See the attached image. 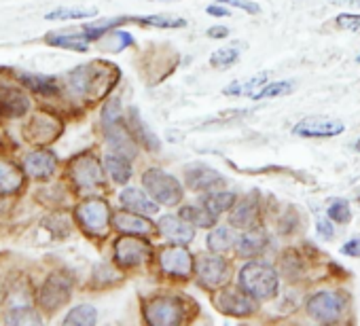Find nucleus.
Here are the masks:
<instances>
[{
    "mask_svg": "<svg viewBox=\"0 0 360 326\" xmlns=\"http://www.w3.org/2000/svg\"><path fill=\"white\" fill-rule=\"evenodd\" d=\"M119 70L104 62H94L87 66H79L68 72L66 81L70 91L81 100H100L104 98L110 87L117 83Z\"/></svg>",
    "mask_w": 360,
    "mask_h": 326,
    "instance_id": "nucleus-1",
    "label": "nucleus"
},
{
    "mask_svg": "<svg viewBox=\"0 0 360 326\" xmlns=\"http://www.w3.org/2000/svg\"><path fill=\"white\" fill-rule=\"evenodd\" d=\"M240 288L246 290L257 301H267L278 290V271L265 263H246L238 275Z\"/></svg>",
    "mask_w": 360,
    "mask_h": 326,
    "instance_id": "nucleus-2",
    "label": "nucleus"
},
{
    "mask_svg": "<svg viewBox=\"0 0 360 326\" xmlns=\"http://www.w3.org/2000/svg\"><path fill=\"white\" fill-rule=\"evenodd\" d=\"M144 318L155 326H176L187 318V303L176 294H157L144 303Z\"/></svg>",
    "mask_w": 360,
    "mask_h": 326,
    "instance_id": "nucleus-3",
    "label": "nucleus"
},
{
    "mask_svg": "<svg viewBox=\"0 0 360 326\" xmlns=\"http://www.w3.org/2000/svg\"><path fill=\"white\" fill-rule=\"evenodd\" d=\"M142 185L146 193L161 206H178L185 197V189L174 176L159 168H150L142 174Z\"/></svg>",
    "mask_w": 360,
    "mask_h": 326,
    "instance_id": "nucleus-4",
    "label": "nucleus"
},
{
    "mask_svg": "<svg viewBox=\"0 0 360 326\" xmlns=\"http://www.w3.org/2000/svg\"><path fill=\"white\" fill-rule=\"evenodd\" d=\"M305 309H307L309 318H314L316 322L335 324L341 320V315L345 311V299L337 290H318L316 294H311L307 299Z\"/></svg>",
    "mask_w": 360,
    "mask_h": 326,
    "instance_id": "nucleus-5",
    "label": "nucleus"
},
{
    "mask_svg": "<svg viewBox=\"0 0 360 326\" xmlns=\"http://www.w3.org/2000/svg\"><path fill=\"white\" fill-rule=\"evenodd\" d=\"M70 178L81 191H94L104 187V170L100 166V161L94 155H79L70 161L68 166Z\"/></svg>",
    "mask_w": 360,
    "mask_h": 326,
    "instance_id": "nucleus-6",
    "label": "nucleus"
},
{
    "mask_svg": "<svg viewBox=\"0 0 360 326\" xmlns=\"http://www.w3.org/2000/svg\"><path fill=\"white\" fill-rule=\"evenodd\" d=\"M77 221L89 235H106L110 225V208L102 200H87L77 208Z\"/></svg>",
    "mask_w": 360,
    "mask_h": 326,
    "instance_id": "nucleus-7",
    "label": "nucleus"
},
{
    "mask_svg": "<svg viewBox=\"0 0 360 326\" xmlns=\"http://www.w3.org/2000/svg\"><path fill=\"white\" fill-rule=\"evenodd\" d=\"M148 256H150V244L148 240H144V235L125 233L115 242V261L125 269L142 265Z\"/></svg>",
    "mask_w": 360,
    "mask_h": 326,
    "instance_id": "nucleus-8",
    "label": "nucleus"
},
{
    "mask_svg": "<svg viewBox=\"0 0 360 326\" xmlns=\"http://www.w3.org/2000/svg\"><path fill=\"white\" fill-rule=\"evenodd\" d=\"M70 294H72V278L62 271H56L45 280L39 292V303L47 311H56L70 299Z\"/></svg>",
    "mask_w": 360,
    "mask_h": 326,
    "instance_id": "nucleus-9",
    "label": "nucleus"
},
{
    "mask_svg": "<svg viewBox=\"0 0 360 326\" xmlns=\"http://www.w3.org/2000/svg\"><path fill=\"white\" fill-rule=\"evenodd\" d=\"M159 267H161V271L165 275L189 278L193 273L195 261H193V254L185 248V244H176V246H169V248L161 250Z\"/></svg>",
    "mask_w": 360,
    "mask_h": 326,
    "instance_id": "nucleus-10",
    "label": "nucleus"
},
{
    "mask_svg": "<svg viewBox=\"0 0 360 326\" xmlns=\"http://www.w3.org/2000/svg\"><path fill=\"white\" fill-rule=\"evenodd\" d=\"M195 273H198L200 286L210 288V290H219L223 284L229 282L231 267L221 256H202L195 265Z\"/></svg>",
    "mask_w": 360,
    "mask_h": 326,
    "instance_id": "nucleus-11",
    "label": "nucleus"
},
{
    "mask_svg": "<svg viewBox=\"0 0 360 326\" xmlns=\"http://www.w3.org/2000/svg\"><path fill=\"white\" fill-rule=\"evenodd\" d=\"M217 305L223 313L246 318L257 311V299L240 288H225L217 294Z\"/></svg>",
    "mask_w": 360,
    "mask_h": 326,
    "instance_id": "nucleus-12",
    "label": "nucleus"
},
{
    "mask_svg": "<svg viewBox=\"0 0 360 326\" xmlns=\"http://www.w3.org/2000/svg\"><path fill=\"white\" fill-rule=\"evenodd\" d=\"M185 181L191 191H212L225 185L223 174H219L214 168L206 166V163H191L185 168Z\"/></svg>",
    "mask_w": 360,
    "mask_h": 326,
    "instance_id": "nucleus-13",
    "label": "nucleus"
},
{
    "mask_svg": "<svg viewBox=\"0 0 360 326\" xmlns=\"http://www.w3.org/2000/svg\"><path fill=\"white\" fill-rule=\"evenodd\" d=\"M345 131V125L337 119H322V117H309L299 121L292 127L295 136L301 138H333Z\"/></svg>",
    "mask_w": 360,
    "mask_h": 326,
    "instance_id": "nucleus-14",
    "label": "nucleus"
},
{
    "mask_svg": "<svg viewBox=\"0 0 360 326\" xmlns=\"http://www.w3.org/2000/svg\"><path fill=\"white\" fill-rule=\"evenodd\" d=\"M229 223H231V227H238V229L257 227V223H259V193L257 191L244 195L240 202L233 204Z\"/></svg>",
    "mask_w": 360,
    "mask_h": 326,
    "instance_id": "nucleus-15",
    "label": "nucleus"
},
{
    "mask_svg": "<svg viewBox=\"0 0 360 326\" xmlns=\"http://www.w3.org/2000/svg\"><path fill=\"white\" fill-rule=\"evenodd\" d=\"M159 233L163 237H167L172 244H191L195 237V225H191L189 221H185L183 216H161L159 225H157Z\"/></svg>",
    "mask_w": 360,
    "mask_h": 326,
    "instance_id": "nucleus-16",
    "label": "nucleus"
},
{
    "mask_svg": "<svg viewBox=\"0 0 360 326\" xmlns=\"http://www.w3.org/2000/svg\"><path fill=\"white\" fill-rule=\"evenodd\" d=\"M64 125L49 117V115H37L28 125H26V136L32 140V142H39V144H45V142H53L60 133H62Z\"/></svg>",
    "mask_w": 360,
    "mask_h": 326,
    "instance_id": "nucleus-17",
    "label": "nucleus"
},
{
    "mask_svg": "<svg viewBox=\"0 0 360 326\" xmlns=\"http://www.w3.org/2000/svg\"><path fill=\"white\" fill-rule=\"evenodd\" d=\"M104 131H106V140L108 144L112 146L115 152L119 155H125L127 159H134L138 148H136V138L131 136L129 127L121 125V119L110 123V125H104Z\"/></svg>",
    "mask_w": 360,
    "mask_h": 326,
    "instance_id": "nucleus-18",
    "label": "nucleus"
},
{
    "mask_svg": "<svg viewBox=\"0 0 360 326\" xmlns=\"http://www.w3.org/2000/svg\"><path fill=\"white\" fill-rule=\"evenodd\" d=\"M24 168H26L28 176L39 178V181H47L53 176V172L58 168V157L49 150H37V152L26 157Z\"/></svg>",
    "mask_w": 360,
    "mask_h": 326,
    "instance_id": "nucleus-19",
    "label": "nucleus"
},
{
    "mask_svg": "<svg viewBox=\"0 0 360 326\" xmlns=\"http://www.w3.org/2000/svg\"><path fill=\"white\" fill-rule=\"evenodd\" d=\"M30 106V100L26 98V93L18 87H0V115L5 117H22L26 115Z\"/></svg>",
    "mask_w": 360,
    "mask_h": 326,
    "instance_id": "nucleus-20",
    "label": "nucleus"
},
{
    "mask_svg": "<svg viewBox=\"0 0 360 326\" xmlns=\"http://www.w3.org/2000/svg\"><path fill=\"white\" fill-rule=\"evenodd\" d=\"M119 202L123 204L125 210H131V212H138V214H144V216H153L159 210L157 202L150 200L144 191H140L136 187L123 189L121 195H119Z\"/></svg>",
    "mask_w": 360,
    "mask_h": 326,
    "instance_id": "nucleus-21",
    "label": "nucleus"
},
{
    "mask_svg": "<svg viewBox=\"0 0 360 326\" xmlns=\"http://www.w3.org/2000/svg\"><path fill=\"white\" fill-rule=\"evenodd\" d=\"M112 225L121 233H129V235H148L153 231V223L146 221L144 214H138L131 210H121L112 214Z\"/></svg>",
    "mask_w": 360,
    "mask_h": 326,
    "instance_id": "nucleus-22",
    "label": "nucleus"
},
{
    "mask_svg": "<svg viewBox=\"0 0 360 326\" xmlns=\"http://www.w3.org/2000/svg\"><path fill=\"white\" fill-rule=\"evenodd\" d=\"M267 244H269V237L263 229H257V227L246 229V233L238 240V254L242 259H255L265 252Z\"/></svg>",
    "mask_w": 360,
    "mask_h": 326,
    "instance_id": "nucleus-23",
    "label": "nucleus"
},
{
    "mask_svg": "<svg viewBox=\"0 0 360 326\" xmlns=\"http://www.w3.org/2000/svg\"><path fill=\"white\" fill-rule=\"evenodd\" d=\"M127 127H129L131 136L136 138V142H140L146 150L155 152V150H159V148H161L159 138H157V136L148 129V125L142 121V117H140V110H138V108H129V121H127Z\"/></svg>",
    "mask_w": 360,
    "mask_h": 326,
    "instance_id": "nucleus-24",
    "label": "nucleus"
},
{
    "mask_svg": "<svg viewBox=\"0 0 360 326\" xmlns=\"http://www.w3.org/2000/svg\"><path fill=\"white\" fill-rule=\"evenodd\" d=\"M26 176L9 161H0V195L18 193L24 187Z\"/></svg>",
    "mask_w": 360,
    "mask_h": 326,
    "instance_id": "nucleus-25",
    "label": "nucleus"
},
{
    "mask_svg": "<svg viewBox=\"0 0 360 326\" xmlns=\"http://www.w3.org/2000/svg\"><path fill=\"white\" fill-rule=\"evenodd\" d=\"M104 166H106V172L110 174V178L119 185H125L131 178V159H127L125 155H119V152L106 155Z\"/></svg>",
    "mask_w": 360,
    "mask_h": 326,
    "instance_id": "nucleus-26",
    "label": "nucleus"
},
{
    "mask_svg": "<svg viewBox=\"0 0 360 326\" xmlns=\"http://www.w3.org/2000/svg\"><path fill=\"white\" fill-rule=\"evenodd\" d=\"M267 79H269V72H259V74H255V77H250L246 81H233V83H229L223 89V93L229 96V98H240V96H250L252 98L267 83Z\"/></svg>",
    "mask_w": 360,
    "mask_h": 326,
    "instance_id": "nucleus-27",
    "label": "nucleus"
},
{
    "mask_svg": "<svg viewBox=\"0 0 360 326\" xmlns=\"http://www.w3.org/2000/svg\"><path fill=\"white\" fill-rule=\"evenodd\" d=\"M49 45L53 47H62V49H72V51H87L89 49V39L85 37V32H60V34H47L45 39Z\"/></svg>",
    "mask_w": 360,
    "mask_h": 326,
    "instance_id": "nucleus-28",
    "label": "nucleus"
},
{
    "mask_svg": "<svg viewBox=\"0 0 360 326\" xmlns=\"http://www.w3.org/2000/svg\"><path fill=\"white\" fill-rule=\"evenodd\" d=\"M238 242L236 233L229 227H214L208 235V248L214 254H223L229 248H233V244Z\"/></svg>",
    "mask_w": 360,
    "mask_h": 326,
    "instance_id": "nucleus-29",
    "label": "nucleus"
},
{
    "mask_svg": "<svg viewBox=\"0 0 360 326\" xmlns=\"http://www.w3.org/2000/svg\"><path fill=\"white\" fill-rule=\"evenodd\" d=\"M20 81L28 89H32V91H37L41 96H56L60 91V87H58V83H56L53 77H45V74H20Z\"/></svg>",
    "mask_w": 360,
    "mask_h": 326,
    "instance_id": "nucleus-30",
    "label": "nucleus"
},
{
    "mask_svg": "<svg viewBox=\"0 0 360 326\" xmlns=\"http://www.w3.org/2000/svg\"><path fill=\"white\" fill-rule=\"evenodd\" d=\"M180 216H183L185 221H189L191 225L195 227H214L217 225V214H212L206 206H185L183 210H180Z\"/></svg>",
    "mask_w": 360,
    "mask_h": 326,
    "instance_id": "nucleus-31",
    "label": "nucleus"
},
{
    "mask_svg": "<svg viewBox=\"0 0 360 326\" xmlns=\"http://www.w3.org/2000/svg\"><path fill=\"white\" fill-rule=\"evenodd\" d=\"M127 22L140 24V26H153V28H163V30H174V28H185L187 22L180 18H169V15H140V18H127Z\"/></svg>",
    "mask_w": 360,
    "mask_h": 326,
    "instance_id": "nucleus-32",
    "label": "nucleus"
},
{
    "mask_svg": "<svg viewBox=\"0 0 360 326\" xmlns=\"http://www.w3.org/2000/svg\"><path fill=\"white\" fill-rule=\"evenodd\" d=\"M238 202V195L231 193V191H217V193H210L206 200H204V206L212 212V214H223L227 210L233 208V204Z\"/></svg>",
    "mask_w": 360,
    "mask_h": 326,
    "instance_id": "nucleus-33",
    "label": "nucleus"
},
{
    "mask_svg": "<svg viewBox=\"0 0 360 326\" xmlns=\"http://www.w3.org/2000/svg\"><path fill=\"white\" fill-rule=\"evenodd\" d=\"M98 320V311L91 305H79L75 309L68 311V315L64 318V324L68 326H94Z\"/></svg>",
    "mask_w": 360,
    "mask_h": 326,
    "instance_id": "nucleus-34",
    "label": "nucleus"
},
{
    "mask_svg": "<svg viewBox=\"0 0 360 326\" xmlns=\"http://www.w3.org/2000/svg\"><path fill=\"white\" fill-rule=\"evenodd\" d=\"M240 47L238 45H231V47H225V49H217L210 58V66L212 68H219V70H225V68H231L238 64L240 60Z\"/></svg>",
    "mask_w": 360,
    "mask_h": 326,
    "instance_id": "nucleus-35",
    "label": "nucleus"
},
{
    "mask_svg": "<svg viewBox=\"0 0 360 326\" xmlns=\"http://www.w3.org/2000/svg\"><path fill=\"white\" fill-rule=\"evenodd\" d=\"M98 9L89 7V9H56L51 13L45 15V20L49 22H60V20H87V18H96Z\"/></svg>",
    "mask_w": 360,
    "mask_h": 326,
    "instance_id": "nucleus-36",
    "label": "nucleus"
},
{
    "mask_svg": "<svg viewBox=\"0 0 360 326\" xmlns=\"http://www.w3.org/2000/svg\"><path fill=\"white\" fill-rule=\"evenodd\" d=\"M295 87V83L290 81H276V83H265L252 98L255 100H267V98H280V96H286L290 93Z\"/></svg>",
    "mask_w": 360,
    "mask_h": 326,
    "instance_id": "nucleus-37",
    "label": "nucleus"
},
{
    "mask_svg": "<svg viewBox=\"0 0 360 326\" xmlns=\"http://www.w3.org/2000/svg\"><path fill=\"white\" fill-rule=\"evenodd\" d=\"M326 214L333 223H341V225H347L352 221V210H349V204L345 200H335L330 202V206L326 208Z\"/></svg>",
    "mask_w": 360,
    "mask_h": 326,
    "instance_id": "nucleus-38",
    "label": "nucleus"
},
{
    "mask_svg": "<svg viewBox=\"0 0 360 326\" xmlns=\"http://www.w3.org/2000/svg\"><path fill=\"white\" fill-rule=\"evenodd\" d=\"M7 322L9 324H41V315L34 313L30 307H13L7 311Z\"/></svg>",
    "mask_w": 360,
    "mask_h": 326,
    "instance_id": "nucleus-39",
    "label": "nucleus"
},
{
    "mask_svg": "<svg viewBox=\"0 0 360 326\" xmlns=\"http://www.w3.org/2000/svg\"><path fill=\"white\" fill-rule=\"evenodd\" d=\"M119 119H121V100L112 98L102 108V125H110V123H115Z\"/></svg>",
    "mask_w": 360,
    "mask_h": 326,
    "instance_id": "nucleus-40",
    "label": "nucleus"
},
{
    "mask_svg": "<svg viewBox=\"0 0 360 326\" xmlns=\"http://www.w3.org/2000/svg\"><path fill=\"white\" fill-rule=\"evenodd\" d=\"M335 24L341 30L360 34V15H356V13H341V15L335 18Z\"/></svg>",
    "mask_w": 360,
    "mask_h": 326,
    "instance_id": "nucleus-41",
    "label": "nucleus"
},
{
    "mask_svg": "<svg viewBox=\"0 0 360 326\" xmlns=\"http://www.w3.org/2000/svg\"><path fill=\"white\" fill-rule=\"evenodd\" d=\"M217 3H223V5H231V7H238L250 15H259L261 13V7L257 3H252V0H217Z\"/></svg>",
    "mask_w": 360,
    "mask_h": 326,
    "instance_id": "nucleus-42",
    "label": "nucleus"
},
{
    "mask_svg": "<svg viewBox=\"0 0 360 326\" xmlns=\"http://www.w3.org/2000/svg\"><path fill=\"white\" fill-rule=\"evenodd\" d=\"M108 39H112L115 41V45L110 47L112 51H123L125 47H129V45H134V39H131V34H127V32H110L108 34Z\"/></svg>",
    "mask_w": 360,
    "mask_h": 326,
    "instance_id": "nucleus-43",
    "label": "nucleus"
},
{
    "mask_svg": "<svg viewBox=\"0 0 360 326\" xmlns=\"http://www.w3.org/2000/svg\"><path fill=\"white\" fill-rule=\"evenodd\" d=\"M341 254L345 256H360V237H352L341 246Z\"/></svg>",
    "mask_w": 360,
    "mask_h": 326,
    "instance_id": "nucleus-44",
    "label": "nucleus"
},
{
    "mask_svg": "<svg viewBox=\"0 0 360 326\" xmlns=\"http://www.w3.org/2000/svg\"><path fill=\"white\" fill-rule=\"evenodd\" d=\"M316 231H318V235H320V237H324V240H330V237L335 235L333 225H330L326 219H318V223H316Z\"/></svg>",
    "mask_w": 360,
    "mask_h": 326,
    "instance_id": "nucleus-45",
    "label": "nucleus"
},
{
    "mask_svg": "<svg viewBox=\"0 0 360 326\" xmlns=\"http://www.w3.org/2000/svg\"><path fill=\"white\" fill-rule=\"evenodd\" d=\"M206 34L210 39H214V41H221V39H227L229 37V28H225V26H212V28H208Z\"/></svg>",
    "mask_w": 360,
    "mask_h": 326,
    "instance_id": "nucleus-46",
    "label": "nucleus"
},
{
    "mask_svg": "<svg viewBox=\"0 0 360 326\" xmlns=\"http://www.w3.org/2000/svg\"><path fill=\"white\" fill-rule=\"evenodd\" d=\"M210 15H214V18H229V9H225V7H217V5H210L208 9H206Z\"/></svg>",
    "mask_w": 360,
    "mask_h": 326,
    "instance_id": "nucleus-47",
    "label": "nucleus"
},
{
    "mask_svg": "<svg viewBox=\"0 0 360 326\" xmlns=\"http://www.w3.org/2000/svg\"><path fill=\"white\" fill-rule=\"evenodd\" d=\"M335 5H349V7H358L360 9V0H337Z\"/></svg>",
    "mask_w": 360,
    "mask_h": 326,
    "instance_id": "nucleus-48",
    "label": "nucleus"
},
{
    "mask_svg": "<svg viewBox=\"0 0 360 326\" xmlns=\"http://www.w3.org/2000/svg\"><path fill=\"white\" fill-rule=\"evenodd\" d=\"M354 148H356V150H358V152H360V138H358V142H356V144H354Z\"/></svg>",
    "mask_w": 360,
    "mask_h": 326,
    "instance_id": "nucleus-49",
    "label": "nucleus"
},
{
    "mask_svg": "<svg viewBox=\"0 0 360 326\" xmlns=\"http://www.w3.org/2000/svg\"><path fill=\"white\" fill-rule=\"evenodd\" d=\"M358 62H360V56H358Z\"/></svg>",
    "mask_w": 360,
    "mask_h": 326,
    "instance_id": "nucleus-50",
    "label": "nucleus"
}]
</instances>
